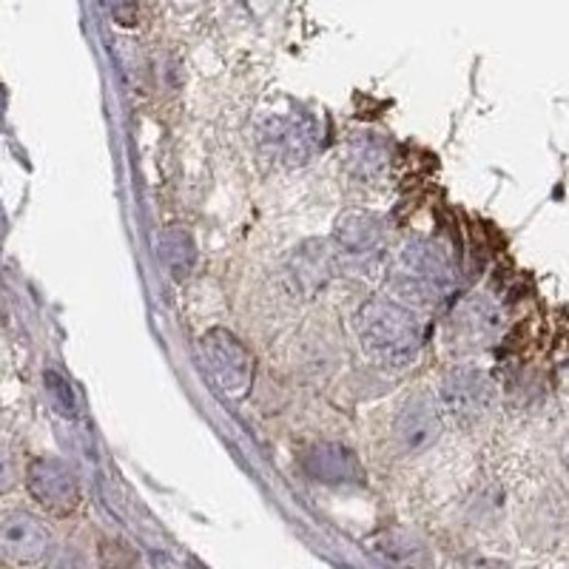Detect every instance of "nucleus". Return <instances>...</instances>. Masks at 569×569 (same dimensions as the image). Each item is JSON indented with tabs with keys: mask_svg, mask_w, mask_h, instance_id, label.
<instances>
[{
	"mask_svg": "<svg viewBox=\"0 0 569 569\" xmlns=\"http://www.w3.org/2000/svg\"><path fill=\"white\" fill-rule=\"evenodd\" d=\"M305 470L322 485H351L362 476L359 456L339 442L314 444L305 456Z\"/></svg>",
	"mask_w": 569,
	"mask_h": 569,
	"instance_id": "11",
	"label": "nucleus"
},
{
	"mask_svg": "<svg viewBox=\"0 0 569 569\" xmlns=\"http://www.w3.org/2000/svg\"><path fill=\"white\" fill-rule=\"evenodd\" d=\"M333 242L342 260H351L356 265L376 262V253H382L385 246V223L365 208H351L337 219Z\"/></svg>",
	"mask_w": 569,
	"mask_h": 569,
	"instance_id": "10",
	"label": "nucleus"
},
{
	"mask_svg": "<svg viewBox=\"0 0 569 569\" xmlns=\"http://www.w3.org/2000/svg\"><path fill=\"white\" fill-rule=\"evenodd\" d=\"M203 362L217 390L226 399H246L253 385V359L242 339L226 328H212L200 339Z\"/></svg>",
	"mask_w": 569,
	"mask_h": 569,
	"instance_id": "3",
	"label": "nucleus"
},
{
	"mask_svg": "<svg viewBox=\"0 0 569 569\" xmlns=\"http://www.w3.org/2000/svg\"><path fill=\"white\" fill-rule=\"evenodd\" d=\"M26 490L41 510L66 519L80 507V481L69 464L57 458H35L26 470Z\"/></svg>",
	"mask_w": 569,
	"mask_h": 569,
	"instance_id": "6",
	"label": "nucleus"
},
{
	"mask_svg": "<svg viewBox=\"0 0 569 569\" xmlns=\"http://www.w3.org/2000/svg\"><path fill=\"white\" fill-rule=\"evenodd\" d=\"M100 564H103V569H134L137 553L126 542L106 538V542H100Z\"/></svg>",
	"mask_w": 569,
	"mask_h": 569,
	"instance_id": "16",
	"label": "nucleus"
},
{
	"mask_svg": "<svg viewBox=\"0 0 569 569\" xmlns=\"http://www.w3.org/2000/svg\"><path fill=\"white\" fill-rule=\"evenodd\" d=\"M387 160H390V151H387V143L382 137L362 134V137H353L351 146H348V166L362 180H376L385 171Z\"/></svg>",
	"mask_w": 569,
	"mask_h": 569,
	"instance_id": "13",
	"label": "nucleus"
},
{
	"mask_svg": "<svg viewBox=\"0 0 569 569\" xmlns=\"http://www.w3.org/2000/svg\"><path fill=\"white\" fill-rule=\"evenodd\" d=\"M496 405V385L481 367H453L439 387V408L458 422H473L490 413Z\"/></svg>",
	"mask_w": 569,
	"mask_h": 569,
	"instance_id": "5",
	"label": "nucleus"
},
{
	"mask_svg": "<svg viewBox=\"0 0 569 569\" xmlns=\"http://www.w3.org/2000/svg\"><path fill=\"white\" fill-rule=\"evenodd\" d=\"M331 271V253L322 251V242L305 246V253L296 257V280L299 282H325Z\"/></svg>",
	"mask_w": 569,
	"mask_h": 569,
	"instance_id": "14",
	"label": "nucleus"
},
{
	"mask_svg": "<svg viewBox=\"0 0 569 569\" xmlns=\"http://www.w3.org/2000/svg\"><path fill=\"white\" fill-rule=\"evenodd\" d=\"M52 553V533L37 515L14 510L0 519V556L21 567L43 564Z\"/></svg>",
	"mask_w": 569,
	"mask_h": 569,
	"instance_id": "9",
	"label": "nucleus"
},
{
	"mask_svg": "<svg viewBox=\"0 0 569 569\" xmlns=\"http://www.w3.org/2000/svg\"><path fill=\"white\" fill-rule=\"evenodd\" d=\"M18 485V462H14V453L9 447H0V496L14 490Z\"/></svg>",
	"mask_w": 569,
	"mask_h": 569,
	"instance_id": "17",
	"label": "nucleus"
},
{
	"mask_svg": "<svg viewBox=\"0 0 569 569\" xmlns=\"http://www.w3.org/2000/svg\"><path fill=\"white\" fill-rule=\"evenodd\" d=\"M387 285L394 299L408 308H433L456 285V271L442 246L433 239H410L396 257Z\"/></svg>",
	"mask_w": 569,
	"mask_h": 569,
	"instance_id": "2",
	"label": "nucleus"
},
{
	"mask_svg": "<svg viewBox=\"0 0 569 569\" xmlns=\"http://www.w3.org/2000/svg\"><path fill=\"white\" fill-rule=\"evenodd\" d=\"M359 344L371 362L387 371L416 365L424 348V319L408 305L373 296L353 317Z\"/></svg>",
	"mask_w": 569,
	"mask_h": 569,
	"instance_id": "1",
	"label": "nucleus"
},
{
	"mask_svg": "<svg viewBox=\"0 0 569 569\" xmlns=\"http://www.w3.org/2000/svg\"><path fill=\"white\" fill-rule=\"evenodd\" d=\"M160 257L177 282H185L197 268V242L185 228L171 226L160 234Z\"/></svg>",
	"mask_w": 569,
	"mask_h": 569,
	"instance_id": "12",
	"label": "nucleus"
},
{
	"mask_svg": "<svg viewBox=\"0 0 569 569\" xmlns=\"http://www.w3.org/2000/svg\"><path fill=\"white\" fill-rule=\"evenodd\" d=\"M260 148L280 169H303L317 151V128L308 117H274L260 128Z\"/></svg>",
	"mask_w": 569,
	"mask_h": 569,
	"instance_id": "7",
	"label": "nucleus"
},
{
	"mask_svg": "<svg viewBox=\"0 0 569 569\" xmlns=\"http://www.w3.org/2000/svg\"><path fill=\"white\" fill-rule=\"evenodd\" d=\"M504 331V314L487 296H470L453 310L451 322L444 328V342L458 353L487 351L499 342Z\"/></svg>",
	"mask_w": 569,
	"mask_h": 569,
	"instance_id": "4",
	"label": "nucleus"
},
{
	"mask_svg": "<svg viewBox=\"0 0 569 569\" xmlns=\"http://www.w3.org/2000/svg\"><path fill=\"white\" fill-rule=\"evenodd\" d=\"M46 390H49V399L57 408V413L64 416V419H78V394L71 390L64 373L46 371Z\"/></svg>",
	"mask_w": 569,
	"mask_h": 569,
	"instance_id": "15",
	"label": "nucleus"
},
{
	"mask_svg": "<svg viewBox=\"0 0 569 569\" xmlns=\"http://www.w3.org/2000/svg\"><path fill=\"white\" fill-rule=\"evenodd\" d=\"M442 408L428 390H416L401 401L394 419V439L405 453L430 451L442 436Z\"/></svg>",
	"mask_w": 569,
	"mask_h": 569,
	"instance_id": "8",
	"label": "nucleus"
},
{
	"mask_svg": "<svg viewBox=\"0 0 569 569\" xmlns=\"http://www.w3.org/2000/svg\"><path fill=\"white\" fill-rule=\"evenodd\" d=\"M478 569H504V567H499V564H485V567H478Z\"/></svg>",
	"mask_w": 569,
	"mask_h": 569,
	"instance_id": "18",
	"label": "nucleus"
}]
</instances>
